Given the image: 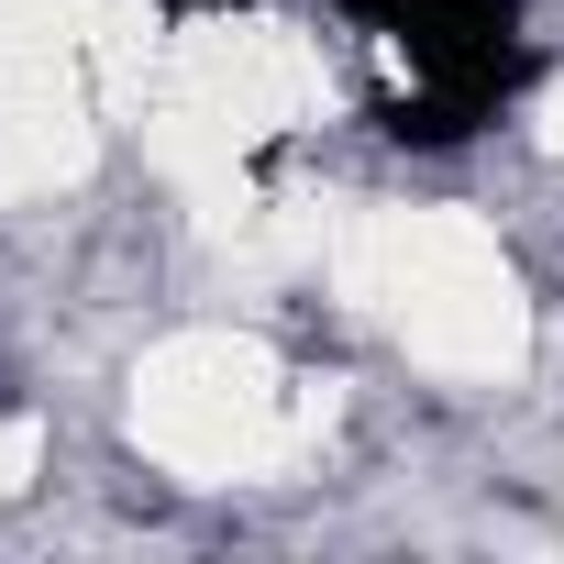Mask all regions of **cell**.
Wrapping results in <instances>:
<instances>
[{
    "label": "cell",
    "instance_id": "obj_1",
    "mask_svg": "<svg viewBox=\"0 0 564 564\" xmlns=\"http://www.w3.org/2000/svg\"><path fill=\"white\" fill-rule=\"evenodd\" d=\"M388 45L410 56V89L388 100L399 144H465L520 78V0H388Z\"/></svg>",
    "mask_w": 564,
    "mask_h": 564
},
{
    "label": "cell",
    "instance_id": "obj_2",
    "mask_svg": "<svg viewBox=\"0 0 564 564\" xmlns=\"http://www.w3.org/2000/svg\"><path fill=\"white\" fill-rule=\"evenodd\" d=\"M166 12H232V0H166Z\"/></svg>",
    "mask_w": 564,
    "mask_h": 564
},
{
    "label": "cell",
    "instance_id": "obj_3",
    "mask_svg": "<svg viewBox=\"0 0 564 564\" xmlns=\"http://www.w3.org/2000/svg\"><path fill=\"white\" fill-rule=\"evenodd\" d=\"M344 12H366V23H388V0H344Z\"/></svg>",
    "mask_w": 564,
    "mask_h": 564
}]
</instances>
